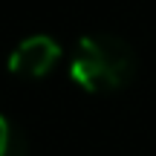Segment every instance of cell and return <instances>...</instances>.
Wrapping results in <instances>:
<instances>
[{
  "label": "cell",
  "instance_id": "6da1fadb",
  "mask_svg": "<svg viewBox=\"0 0 156 156\" xmlns=\"http://www.w3.org/2000/svg\"><path fill=\"white\" fill-rule=\"evenodd\" d=\"M136 75V52L116 35H87L69 58V78L84 93H116Z\"/></svg>",
  "mask_w": 156,
  "mask_h": 156
},
{
  "label": "cell",
  "instance_id": "7a4b0ae2",
  "mask_svg": "<svg viewBox=\"0 0 156 156\" xmlns=\"http://www.w3.org/2000/svg\"><path fill=\"white\" fill-rule=\"evenodd\" d=\"M61 55H64L61 44H58L55 38H49V35H32V38L20 41V44L12 49L6 67L17 78H44L46 73L55 69V64L61 61Z\"/></svg>",
  "mask_w": 156,
  "mask_h": 156
},
{
  "label": "cell",
  "instance_id": "3957f363",
  "mask_svg": "<svg viewBox=\"0 0 156 156\" xmlns=\"http://www.w3.org/2000/svg\"><path fill=\"white\" fill-rule=\"evenodd\" d=\"M0 156H29L23 133L0 113Z\"/></svg>",
  "mask_w": 156,
  "mask_h": 156
}]
</instances>
